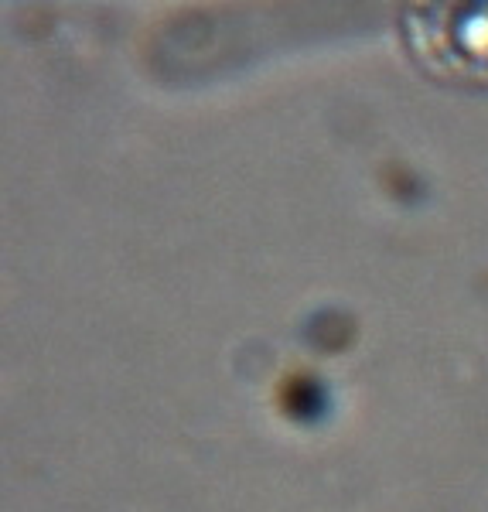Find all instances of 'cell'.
Segmentation results:
<instances>
[{"mask_svg":"<svg viewBox=\"0 0 488 512\" xmlns=\"http://www.w3.org/2000/svg\"><path fill=\"white\" fill-rule=\"evenodd\" d=\"M403 31L417 62L437 79L488 82V4L413 7Z\"/></svg>","mask_w":488,"mask_h":512,"instance_id":"1","label":"cell"}]
</instances>
